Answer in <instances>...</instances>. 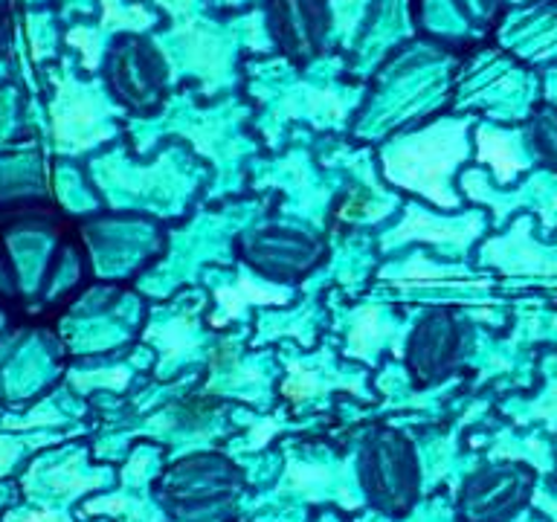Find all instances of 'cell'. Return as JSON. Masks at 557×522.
Listing matches in <instances>:
<instances>
[{"label":"cell","instance_id":"2","mask_svg":"<svg viewBox=\"0 0 557 522\" xmlns=\"http://www.w3.org/2000/svg\"><path fill=\"white\" fill-rule=\"evenodd\" d=\"M479 215L476 217H461V221H442V217L426 215L421 207H407V217L398 229H392L386 238H383V247H398L404 241H412V238H421V241L433 244H447V247H456L459 252H465L470 247V241L476 238L479 229Z\"/></svg>","mask_w":557,"mask_h":522},{"label":"cell","instance_id":"3","mask_svg":"<svg viewBox=\"0 0 557 522\" xmlns=\"http://www.w3.org/2000/svg\"><path fill=\"white\" fill-rule=\"evenodd\" d=\"M479 163L494 165L499 183H511L517 174L525 169L513 134H499V130L479 128Z\"/></svg>","mask_w":557,"mask_h":522},{"label":"cell","instance_id":"4","mask_svg":"<svg viewBox=\"0 0 557 522\" xmlns=\"http://www.w3.org/2000/svg\"><path fill=\"white\" fill-rule=\"evenodd\" d=\"M287 290L282 287H259L256 285V278L247 276L244 273L233 287H224V290H218V304H221V311H224V320H233L242 313L244 304L250 302H285Z\"/></svg>","mask_w":557,"mask_h":522},{"label":"cell","instance_id":"1","mask_svg":"<svg viewBox=\"0 0 557 522\" xmlns=\"http://www.w3.org/2000/svg\"><path fill=\"white\" fill-rule=\"evenodd\" d=\"M468 154V120H442L430 128L395 139L383 154V172L392 183L424 195L435 207H456L453 169Z\"/></svg>","mask_w":557,"mask_h":522},{"label":"cell","instance_id":"5","mask_svg":"<svg viewBox=\"0 0 557 522\" xmlns=\"http://www.w3.org/2000/svg\"><path fill=\"white\" fill-rule=\"evenodd\" d=\"M24 522H67V520H64V517H59V513L41 511V513H29V517H24Z\"/></svg>","mask_w":557,"mask_h":522}]
</instances>
